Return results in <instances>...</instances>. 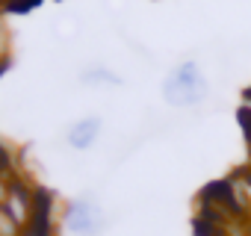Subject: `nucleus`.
I'll return each mask as SVG.
<instances>
[{"instance_id":"7ed1b4c3","label":"nucleus","mask_w":251,"mask_h":236,"mask_svg":"<svg viewBox=\"0 0 251 236\" xmlns=\"http://www.w3.org/2000/svg\"><path fill=\"white\" fill-rule=\"evenodd\" d=\"M98 136H100V118L89 115V118H80V121L71 124V130H68V145H71L74 151H86V148L95 145Z\"/></svg>"},{"instance_id":"f257e3e1","label":"nucleus","mask_w":251,"mask_h":236,"mask_svg":"<svg viewBox=\"0 0 251 236\" xmlns=\"http://www.w3.org/2000/svg\"><path fill=\"white\" fill-rule=\"evenodd\" d=\"M163 97L172 106H192L207 97V80L198 68V62H180L163 83Z\"/></svg>"},{"instance_id":"f03ea898","label":"nucleus","mask_w":251,"mask_h":236,"mask_svg":"<svg viewBox=\"0 0 251 236\" xmlns=\"http://www.w3.org/2000/svg\"><path fill=\"white\" fill-rule=\"evenodd\" d=\"M65 227L74 236H98L103 227V212L92 198H77L65 212Z\"/></svg>"},{"instance_id":"20e7f679","label":"nucleus","mask_w":251,"mask_h":236,"mask_svg":"<svg viewBox=\"0 0 251 236\" xmlns=\"http://www.w3.org/2000/svg\"><path fill=\"white\" fill-rule=\"evenodd\" d=\"M83 80H86V83H118V77H112V74H106V71H98V74H86Z\"/></svg>"}]
</instances>
